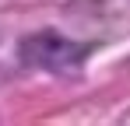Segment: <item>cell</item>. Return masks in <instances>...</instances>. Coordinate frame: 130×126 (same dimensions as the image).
<instances>
[{"label":"cell","instance_id":"6da1fadb","mask_svg":"<svg viewBox=\"0 0 130 126\" xmlns=\"http://www.w3.org/2000/svg\"><path fill=\"white\" fill-rule=\"evenodd\" d=\"M85 56H88L85 46L63 39L56 32H39V35L21 42V60L28 67H42V70H53V74H74V70H81Z\"/></svg>","mask_w":130,"mask_h":126}]
</instances>
